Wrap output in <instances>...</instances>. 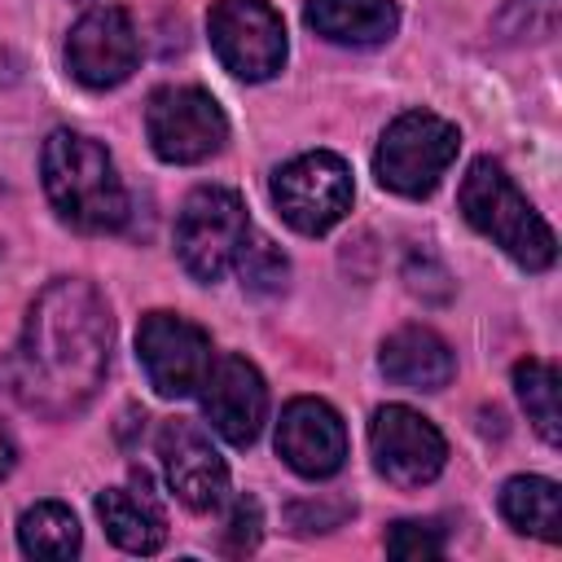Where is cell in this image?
Wrapping results in <instances>:
<instances>
[{"label": "cell", "mask_w": 562, "mask_h": 562, "mask_svg": "<svg viewBox=\"0 0 562 562\" xmlns=\"http://www.w3.org/2000/svg\"><path fill=\"white\" fill-rule=\"evenodd\" d=\"M140 61V40L132 18L119 4L88 9L66 40V66L83 88H114Z\"/></svg>", "instance_id": "cell-11"}, {"label": "cell", "mask_w": 562, "mask_h": 562, "mask_svg": "<svg viewBox=\"0 0 562 562\" xmlns=\"http://www.w3.org/2000/svg\"><path fill=\"white\" fill-rule=\"evenodd\" d=\"M158 457H162V474L167 487L176 492L180 505L206 514L224 501L228 492V465L224 457L211 448L206 430L193 422H167L158 430Z\"/></svg>", "instance_id": "cell-14"}, {"label": "cell", "mask_w": 562, "mask_h": 562, "mask_svg": "<svg viewBox=\"0 0 562 562\" xmlns=\"http://www.w3.org/2000/svg\"><path fill=\"white\" fill-rule=\"evenodd\" d=\"M386 553L391 558H439L443 553V531H439V522H417V518L391 522Z\"/></svg>", "instance_id": "cell-22"}, {"label": "cell", "mask_w": 562, "mask_h": 562, "mask_svg": "<svg viewBox=\"0 0 562 562\" xmlns=\"http://www.w3.org/2000/svg\"><path fill=\"white\" fill-rule=\"evenodd\" d=\"M136 356L145 364V378L158 395L167 400H184L202 386L206 369H211V334L202 325H193L180 312H149L140 316L136 329Z\"/></svg>", "instance_id": "cell-9"}, {"label": "cell", "mask_w": 562, "mask_h": 562, "mask_svg": "<svg viewBox=\"0 0 562 562\" xmlns=\"http://www.w3.org/2000/svg\"><path fill=\"white\" fill-rule=\"evenodd\" d=\"M206 31L220 66L246 83L272 79L285 66V22L268 0H215Z\"/></svg>", "instance_id": "cell-7"}, {"label": "cell", "mask_w": 562, "mask_h": 562, "mask_svg": "<svg viewBox=\"0 0 562 562\" xmlns=\"http://www.w3.org/2000/svg\"><path fill=\"white\" fill-rule=\"evenodd\" d=\"M509 13H522V26H514L509 35L549 40V35L558 31V0H514Z\"/></svg>", "instance_id": "cell-24"}, {"label": "cell", "mask_w": 562, "mask_h": 562, "mask_svg": "<svg viewBox=\"0 0 562 562\" xmlns=\"http://www.w3.org/2000/svg\"><path fill=\"white\" fill-rule=\"evenodd\" d=\"M44 193L53 211L79 233H114L127 224V189L105 154L83 132H53L40 154Z\"/></svg>", "instance_id": "cell-2"}, {"label": "cell", "mask_w": 562, "mask_h": 562, "mask_svg": "<svg viewBox=\"0 0 562 562\" xmlns=\"http://www.w3.org/2000/svg\"><path fill=\"white\" fill-rule=\"evenodd\" d=\"M457 149H461V132L448 119H439L430 110H408L382 132L373 171H378L382 189H391L400 198H426L452 167Z\"/></svg>", "instance_id": "cell-4"}, {"label": "cell", "mask_w": 562, "mask_h": 562, "mask_svg": "<svg viewBox=\"0 0 562 562\" xmlns=\"http://www.w3.org/2000/svg\"><path fill=\"white\" fill-rule=\"evenodd\" d=\"M277 452L285 457V465L294 474L329 479L347 461V426L325 400L299 395L285 404V413L277 422Z\"/></svg>", "instance_id": "cell-13"}, {"label": "cell", "mask_w": 562, "mask_h": 562, "mask_svg": "<svg viewBox=\"0 0 562 562\" xmlns=\"http://www.w3.org/2000/svg\"><path fill=\"white\" fill-rule=\"evenodd\" d=\"M461 215L492 237L518 268L527 272H544L558 259V237L553 228L536 215V206L514 189V180L505 176V167L496 158H474L465 180H461Z\"/></svg>", "instance_id": "cell-3"}, {"label": "cell", "mask_w": 562, "mask_h": 562, "mask_svg": "<svg viewBox=\"0 0 562 562\" xmlns=\"http://www.w3.org/2000/svg\"><path fill=\"white\" fill-rule=\"evenodd\" d=\"M246 237H250V215L233 189L202 184L184 198L176 220V255L193 281H206V285L220 281L237 263Z\"/></svg>", "instance_id": "cell-5"}, {"label": "cell", "mask_w": 562, "mask_h": 562, "mask_svg": "<svg viewBox=\"0 0 562 562\" xmlns=\"http://www.w3.org/2000/svg\"><path fill=\"white\" fill-rule=\"evenodd\" d=\"M351 514V505H334V509H325V505H290V522H294V531H329V527H338L342 518Z\"/></svg>", "instance_id": "cell-25"}, {"label": "cell", "mask_w": 562, "mask_h": 562, "mask_svg": "<svg viewBox=\"0 0 562 562\" xmlns=\"http://www.w3.org/2000/svg\"><path fill=\"white\" fill-rule=\"evenodd\" d=\"M198 395H202V413L220 439H228L233 448H246L259 439V426L268 417V386L246 356L211 360Z\"/></svg>", "instance_id": "cell-12"}, {"label": "cell", "mask_w": 562, "mask_h": 562, "mask_svg": "<svg viewBox=\"0 0 562 562\" xmlns=\"http://www.w3.org/2000/svg\"><path fill=\"white\" fill-rule=\"evenodd\" d=\"M382 373L395 382V386H408V391H443L457 373V360H452V347L426 329V325H404L395 329L386 342H382V356H378Z\"/></svg>", "instance_id": "cell-16"}, {"label": "cell", "mask_w": 562, "mask_h": 562, "mask_svg": "<svg viewBox=\"0 0 562 562\" xmlns=\"http://www.w3.org/2000/svg\"><path fill=\"white\" fill-rule=\"evenodd\" d=\"M145 136L162 162H206L228 140V119L202 88H158L145 105Z\"/></svg>", "instance_id": "cell-8"}, {"label": "cell", "mask_w": 562, "mask_h": 562, "mask_svg": "<svg viewBox=\"0 0 562 562\" xmlns=\"http://www.w3.org/2000/svg\"><path fill=\"white\" fill-rule=\"evenodd\" d=\"M514 391L527 408V422L540 430L544 443H562V404H558V369L540 356L514 364Z\"/></svg>", "instance_id": "cell-20"}, {"label": "cell", "mask_w": 562, "mask_h": 562, "mask_svg": "<svg viewBox=\"0 0 562 562\" xmlns=\"http://www.w3.org/2000/svg\"><path fill=\"white\" fill-rule=\"evenodd\" d=\"M18 465V443H13V435H9V426L0 422V479L9 474Z\"/></svg>", "instance_id": "cell-26"}, {"label": "cell", "mask_w": 562, "mask_h": 562, "mask_svg": "<svg viewBox=\"0 0 562 562\" xmlns=\"http://www.w3.org/2000/svg\"><path fill=\"white\" fill-rule=\"evenodd\" d=\"M79 540H83L79 536V518L61 501H40L18 522V544H22L26 558H53V562H61V558H75L79 553Z\"/></svg>", "instance_id": "cell-19"}, {"label": "cell", "mask_w": 562, "mask_h": 562, "mask_svg": "<svg viewBox=\"0 0 562 562\" xmlns=\"http://www.w3.org/2000/svg\"><path fill=\"white\" fill-rule=\"evenodd\" d=\"M233 268L241 272V281L255 294H268V290H281L285 285V255L268 237H246V246H241V255H237Z\"/></svg>", "instance_id": "cell-21"}, {"label": "cell", "mask_w": 562, "mask_h": 562, "mask_svg": "<svg viewBox=\"0 0 562 562\" xmlns=\"http://www.w3.org/2000/svg\"><path fill=\"white\" fill-rule=\"evenodd\" d=\"M351 193H356L351 189V171L329 149L299 154L294 162H285L272 176V202H277L281 220L303 237L329 233L351 211Z\"/></svg>", "instance_id": "cell-6"}, {"label": "cell", "mask_w": 562, "mask_h": 562, "mask_svg": "<svg viewBox=\"0 0 562 562\" xmlns=\"http://www.w3.org/2000/svg\"><path fill=\"white\" fill-rule=\"evenodd\" d=\"M110 334V307L97 285L61 277L31 303L13 351L0 360V386L40 417H70L105 382Z\"/></svg>", "instance_id": "cell-1"}, {"label": "cell", "mask_w": 562, "mask_h": 562, "mask_svg": "<svg viewBox=\"0 0 562 562\" xmlns=\"http://www.w3.org/2000/svg\"><path fill=\"white\" fill-rule=\"evenodd\" d=\"M97 518L105 536L127 553H158L167 540V514L145 470H132V487H105L97 496Z\"/></svg>", "instance_id": "cell-15"}, {"label": "cell", "mask_w": 562, "mask_h": 562, "mask_svg": "<svg viewBox=\"0 0 562 562\" xmlns=\"http://www.w3.org/2000/svg\"><path fill=\"white\" fill-rule=\"evenodd\" d=\"M369 448H373L378 474L386 483H395V487H422L448 461V443L435 430V422L413 413L408 404H386V408L373 413Z\"/></svg>", "instance_id": "cell-10"}, {"label": "cell", "mask_w": 562, "mask_h": 562, "mask_svg": "<svg viewBox=\"0 0 562 562\" xmlns=\"http://www.w3.org/2000/svg\"><path fill=\"white\" fill-rule=\"evenodd\" d=\"M501 514L509 527L544 540V544H558L562 540V492L553 479H540V474H518L501 487Z\"/></svg>", "instance_id": "cell-18"}, {"label": "cell", "mask_w": 562, "mask_h": 562, "mask_svg": "<svg viewBox=\"0 0 562 562\" xmlns=\"http://www.w3.org/2000/svg\"><path fill=\"white\" fill-rule=\"evenodd\" d=\"M259 527H263V518H259V501L255 496H237L233 501V514H228V527H224V549L228 553H250L255 544H259Z\"/></svg>", "instance_id": "cell-23"}, {"label": "cell", "mask_w": 562, "mask_h": 562, "mask_svg": "<svg viewBox=\"0 0 562 562\" xmlns=\"http://www.w3.org/2000/svg\"><path fill=\"white\" fill-rule=\"evenodd\" d=\"M303 18L334 44H382L400 26L395 0H307Z\"/></svg>", "instance_id": "cell-17"}]
</instances>
